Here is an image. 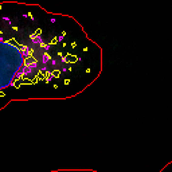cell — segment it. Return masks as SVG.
Returning <instances> with one entry per match:
<instances>
[{
  "label": "cell",
  "instance_id": "6da1fadb",
  "mask_svg": "<svg viewBox=\"0 0 172 172\" xmlns=\"http://www.w3.org/2000/svg\"><path fill=\"white\" fill-rule=\"evenodd\" d=\"M50 61L42 41L30 46L15 38H0V91L41 74Z\"/></svg>",
  "mask_w": 172,
  "mask_h": 172
}]
</instances>
